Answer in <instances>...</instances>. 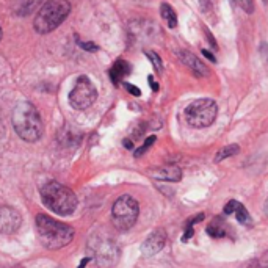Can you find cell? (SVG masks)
I'll return each mask as SVG.
<instances>
[{
  "label": "cell",
  "mask_w": 268,
  "mask_h": 268,
  "mask_svg": "<svg viewBox=\"0 0 268 268\" xmlns=\"http://www.w3.org/2000/svg\"><path fill=\"white\" fill-rule=\"evenodd\" d=\"M124 86H126V90H127V91H129V93H130V95H133V96H137V97H138V96H142V91H140V90L137 88V86H135V85L126 83Z\"/></svg>",
  "instance_id": "24"
},
{
  "label": "cell",
  "mask_w": 268,
  "mask_h": 268,
  "mask_svg": "<svg viewBox=\"0 0 268 268\" xmlns=\"http://www.w3.org/2000/svg\"><path fill=\"white\" fill-rule=\"evenodd\" d=\"M124 146L127 147V149H132V147H133V143L130 142V140H124Z\"/></svg>",
  "instance_id": "28"
},
{
  "label": "cell",
  "mask_w": 268,
  "mask_h": 268,
  "mask_svg": "<svg viewBox=\"0 0 268 268\" xmlns=\"http://www.w3.org/2000/svg\"><path fill=\"white\" fill-rule=\"evenodd\" d=\"M218 113V107L215 100L212 99H198L195 102H191L185 109V121L189 123L191 127L196 129H204L213 124Z\"/></svg>",
  "instance_id": "7"
},
{
  "label": "cell",
  "mask_w": 268,
  "mask_h": 268,
  "mask_svg": "<svg viewBox=\"0 0 268 268\" xmlns=\"http://www.w3.org/2000/svg\"><path fill=\"white\" fill-rule=\"evenodd\" d=\"M39 3H41V0H25V2L19 6V13H21V15H29V13L35 10L36 5Z\"/></svg>",
  "instance_id": "19"
},
{
  "label": "cell",
  "mask_w": 268,
  "mask_h": 268,
  "mask_svg": "<svg viewBox=\"0 0 268 268\" xmlns=\"http://www.w3.org/2000/svg\"><path fill=\"white\" fill-rule=\"evenodd\" d=\"M140 215V205L135 198L129 195L119 196L111 209V220L113 226L118 231H129L135 226Z\"/></svg>",
  "instance_id": "6"
},
{
  "label": "cell",
  "mask_w": 268,
  "mask_h": 268,
  "mask_svg": "<svg viewBox=\"0 0 268 268\" xmlns=\"http://www.w3.org/2000/svg\"><path fill=\"white\" fill-rule=\"evenodd\" d=\"M223 212H224V215H232V213H234V215L237 217L240 224H245V226H251L252 224L250 212L246 210V207L242 203H238V201H236V199L229 201V203L224 205Z\"/></svg>",
  "instance_id": "12"
},
{
  "label": "cell",
  "mask_w": 268,
  "mask_h": 268,
  "mask_svg": "<svg viewBox=\"0 0 268 268\" xmlns=\"http://www.w3.org/2000/svg\"><path fill=\"white\" fill-rule=\"evenodd\" d=\"M129 72H130V64L124 62V60H118V62L113 64V68L110 69L111 82L118 85L126 76H129Z\"/></svg>",
  "instance_id": "15"
},
{
  "label": "cell",
  "mask_w": 268,
  "mask_h": 268,
  "mask_svg": "<svg viewBox=\"0 0 268 268\" xmlns=\"http://www.w3.org/2000/svg\"><path fill=\"white\" fill-rule=\"evenodd\" d=\"M147 57H149V60L152 62V64H154V68H156L158 72H162V69H163V64H162V60H160V57L157 55L156 52H149V50H146L144 52Z\"/></svg>",
  "instance_id": "21"
},
{
  "label": "cell",
  "mask_w": 268,
  "mask_h": 268,
  "mask_svg": "<svg viewBox=\"0 0 268 268\" xmlns=\"http://www.w3.org/2000/svg\"><path fill=\"white\" fill-rule=\"evenodd\" d=\"M79 44H80V47H83L85 50H91V52H95V50L97 49L95 44H90V43H88V44H86V43H79Z\"/></svg>",
  "instance_id": "25"
},
{
  "label": "cell",
  "mask_w": 268,
  "mask_h": 268,
  "mask_svg": "<svg viewBox=\"0 0 268 268\" xmlns=\"http://www.w3.org/2000/svg\"><path fill=\"white\" fill-rule=\"evenodd\" d=\"M90 257L99 268H111L119 259V246L107 234H95L88 242Z\"/></svg>",
  "instance_id": "5"
},
{
  "label": "cell",
  "mask_w": 268,
  "mask_h": 268,
  "mask_svg": "<svg viewBox=\"0 0 268 268\" xmlns=\"http://www.w3.org/2000/svg\"><path fill=\"white\" fill-rule=\"evenodd\" d=\"M256 267L259 268H268V251H265L262 256L256 260Z\"/></svg>",
  "instance_id": "22"
},
{
  "label": "cell",
  "mask_w": 268,
  "mask_h": 268,
  "mask_svg": "<svg viewBox=\"0 0 268 268\" xmlns=\"http://www.w3.org/2000/svg\"><path fill=\"white\" fill-rule=\"evenodd\" d=\"M36 234L41 245L47 250H60L68 246L74 238V229L66 223L57 221L47 215L36 217Z\"/></svg>",
  "instance_id": "1"
},
{
  "label": "cell",
  "mask_w": 268,
  "mask_h": 268,
  "mask_svg": "<svg viewBox=\"0 0 268 268\" xmlns=\"http://www.w3.org/2000/svg\"><path fill=\"white\" fill-rule=\"evenodd\" d=\"M156 137H154V135H151V137H147L146 140H144V143L142 144V146H140L138 147V149L135 151V157H142L143 156V154L144 152H147V149H149V147L154 144V143H156Z\"/></svg>",
  "instance_id": "20"
},
{
  "label": "cell",
  "mask_w": 268,
  "mask_h": 268,
  "mask_svg": "<svg viewBox=\"0 0 268 268\" xmlns=\"http://www.w3.org/2000/svg\"><path fill=\"white\" fill-rule=\"evenodd\" d=\"M238 152H240V146L238 144H229V146L221 147V149L217 152V156H215V163H220V162H223V160H226V158L237 156Z\"/></svg>",
  "instance_id": "18"
},
{
  "label": "cell",
  "mask_w": 268,
  "mask_h": 268,
  "mask_svg": "<svg viewBox=\"0 0 268 268\" xmlns=\"http://www.w3.org/2000/svg\"><path fill=\"white\" fill-rule=\"evenodd\" d=\"M41 199L44 205L57 215H72L77 209V196L66 185L50 180L41 189Z\"/></svg>",
  "instance_id": "3"
},
{
  "label": "cell",
  "mask_w": 268,
  "mask_h": 268,
  "mask_svg": "<svg viewBox=\"0 0 268 268\" xmlns=\"http://www.w3.org/2000/svg\"><path fill=\"white\" fill-rule=\"evenodd\" d=\"M0 39H2V29H0Z\"/></svg>",
  "instance_id": "31"
},
{
  "label": "cell",
  "mask_w": 268,
  "mask_h": 268,
  "mask_svg": "<svg viewBox=\"0 0 268 268\" xmlns=\"http://www.w3.org/2000/svg\"><path fill=\"white\" fill-rule=\"evenodd\" d=\"M166 245V232L163 229H156L142 245V252L146 257L156 256Z\"/></svg>",
  "instance_id": "10"
},
{
  "label": "cell",
  "mask_w": 268,
  "mask_h": 268,
  "mask_svg": "<svg viewBox=\"0 0 268 268\" xmlns=\"http://www.w3.org/2000/svg\"><path fill=\"white\" fill-rule=\"evenodd\" d=\"M151 176L157 180H165V182H179L182 179V170L176 165H170V166H162V168H156L152 170Z\"/></svg>",
  "instance_id": "13"
},
{
  "label": "cell",
  "mask_w": 268,
  "mask_h": 268,
  "mask_svg": "<svg viewBox=\"0 0 268 268\" xmlns=\"http://www.w3.org/2000/svg\"><path fill=\"white\" fill-rule=\"evenodd\" d=\"M71 5L68 0H47L35 17V30L41 35L50 33L68 17Z\"/></svg>",
  "instance_id": "4"
},
{
  "label": "cell",
  "mask_w": 268,
  "mask_h": 268,
  "mask_svg": "<svg viewBox=\"0 0 268 268\" xmlns=\"http://www.w3.org/2000/svg\"><path fill=\"white\" fill-rule=\"evenodd\" d=\"M97 97V91L91 80L86 76H80L69 93V104L76 110H85L95 104Z\"/></svg>",
  "instance_id": "8"
},
{
  "label": "cell",
  "mask_w": 268,
  "mask_h": 268,
  "mask_svg": "<svg viewBox=\"0 0 268 268\" xmlns=\"http://www.w3.org/2000/svg\"><path fill=\"white\" fill-rule=\"evenodd\" d=\"M13 127L19 137L25 142H38L43 135L44 126L38 110L30 102H21L13 110Z\"/></svg>",
  "instance_id": "2"
},
{
  "label": "cell",
  "mask_w": 268,
  "mask_h": 268,
  "mask_svg": "<svg viewBox=\"0 0 268 268\" xmlns=\"http://www.w3.org/2000/svg\"><path fill=\"white\" fill-rule=\"evenodd\" d=\"M204 220V213H199V215L196 217H191L189 221L185 223V232H184V236H182V242H189V240L195 236V224L196 223H201V221Z\"/></svg>",
  "instance_id": "17"
},
{
  "label": "cell",
  "mask_w": 268,
  "mask_h": 268,
  "mask_svg": "<svg viewBox=\"0 0 268 268\" xmlns=\"http://www.w3.org/2000/svg\"><path fill=\"white\" fill-rule=\"evenodd\" d=\"M160 15L165 19V22L168 24L170 29H174L177 25V16H176V11L173 10V6H170L168 3H162L160 6Z\"/></svg>",
  "instance_id": "16"
},
{
  "label": "cell",
  "mask_w": 268,
  "mask_h": 268,
  "mask_svg": "<svg viewBox=\"0 0 268 268\" xmlns=\"http://www.w3.org/2000/svg\"><path fill=\"white\" fill-rule=\"evenodd\" d=\"M176 55H177V58H179L180 62H182L185 66H189L190 71H191L193 74H195V76H198V77H205V76H209V69H207L205 66H204V63L199 62L198 57L193 55L191 52L182 49V50H177Z\"/></svg>",
  "instance_id": "11"
},
{
  "label": "cell",
  "mask_w": 268,
  "mask_h": 268,
  "mask_svg": "<svg viewBox=\"0 0 268 268\" xmlns=\"http://www.w3.org/2000/svg\"><path fill=\"white\" fill-rule=\"evenodd\" d=\"M203 55H204V57H205L207 60H210V62H212V63H217V58H215V57H213V55H212V53H210L209 50H205V49H203Z\"/></svg>",
  "instance_id": "26"
},
{
  "label": "cell",
  "mask_w": 268,
  "mask_h": 268,
  "mask_svg": "<svg viewBox=\"0 0 268 268\" xmlns=\"http://www.w3.org/2000/svg\"><path fill=\"white\" fill-rule=\"evenodd\" d=\"M205 232L209 234L212 238H224L229 236L231 227L221 217H215L205 227Z\"/></svg>",
  "instance_id": "14"
},
{
  "label": "cell",
  "mask_w": 268,
  "mask_h": 268,
  "mask_svg": "<svg viewBox=\"0 0 268 268\" xmlns=\"http://www.w3.org/2000/svg\"><path fill=\"white\" fill-rule=\"evenodd\" d=\"M238 2L245 8L246 13H250V15H251V13L254 11V2H252V0H238Z\"/></svg>",
  "instance_id": "23"
},
{
  "label": "cell",
  "mask_w": 268,
  "mask_h": 268,
  "mask_svg": "<svg viewBox=\"0 0 268 268\" xmlns=\"http://www.w3.org/2000/svg\"><path fill=\"white\" fill-rule=\"evenodd\" d=\"M0 268H22V267H19V265H15V267H0Z\"/></svg>",
  "instance_id": "30"
},
{
  "label": "cell",
  "mask_w": 268,
  "mask_h": 268,
  "mask_svg": "<svg viewBox=\"0 0 268 268\" xmlns=\"http://www.w3.org/2000/svg\"><path fill=\"white\" fill-rule=\"evenodd\" d=\"M22 217L15 207L0 205V234H13L19 229Z\"/></svg>",
  "instance_id": "9"
},
{
  "label": "cell",
  "mask_w": 268,
  "mask_h": 268,
  "mask_svg": "<svg viewBox=\"0 0 268 268\" xmlns=\"http://www.w3.org/2000/svg\"><path fill=\"white\" fill-rule=\"evenodd\" d=\"M147 80H149V83H151V86H152V90H154V91H158V83L156 82V80H154V77L151 76Z\"/></svg>",
  "instance_id": "27"
},
{
  "label": "cell",
  "mask_w": 268,
  "mask_h": 268,
  "mask_svg": "<svg viewBox=\"0 0 268 268\" xmlns=\"http://www.w3.org/2000/svg\"><path fill=\"white\" fill-rule=\"evenodd\" d=\"M264 213L268 217V198H267V201H265V204H264Z\"/></svg>",
  "instance_id": "29"
}]
</instances>
